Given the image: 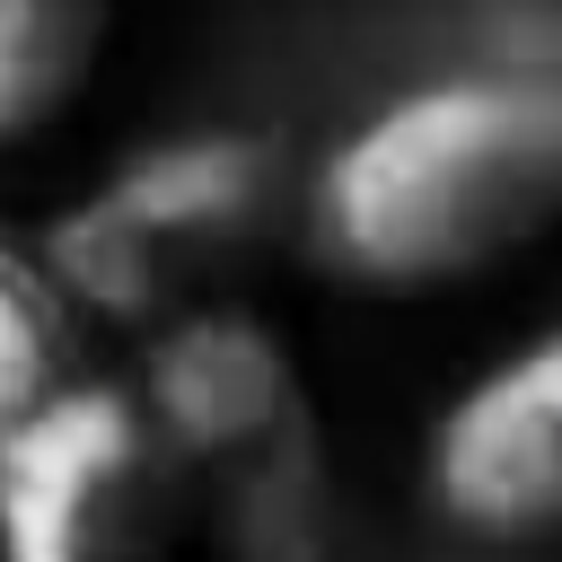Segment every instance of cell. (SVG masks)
I'll use <instances>...</instances> for the list:
<instances>
[{"label":"cell","instance_id":"cell-1","mask_svg":"<svg viewBox=\"0 0 562 562\" xmlns=\"http://www.w3.org/2000/svg\"><path fill=\"white\" fill-rule=\"evenodd\" d=\"M299 228L351 290H448L527 255L562 228V53L386 97L299 176Z\"/></svg>","mask_w":562,"mask_h":562},{"label":"cell","instance_id":"cell-2","mask_svg":"<svg viewBox=\"0 0 562 562\" xmlns=\"http://www.w3.org/2000/svg\"><path fill=\"white\" fill-rule=\"evenodd\" d=\"M132 395L149 404L184 483V518L220 562H334L325 404L255 307L220 299L158 325Z\"/></svg>","mask_w":562,"mask_h":562},{"label":"cell","instance_id":"cell-3","mask_svg":"<svg viewBox=\"0 0 562 562\" xmlns=\"http://www.w3.org/2000/svg\"><path fill=\"white\" fill-rule=\"evenodd\" d=\"M281 211H290L281 140L167 132V140L114 158L97 184H79L44 220L35 263L61 290V307L158 334L193 307H220V281L272 237Z\"/></svg>","mask_w":562,"mask_h":562},{"label":"cell","instance_id":"cell-4","mask_svg":"<svg viewBox=\"0 0 562 562\" xmlns=\"http://www.w3.org/2000/svg\"><path fill=\"white\" fill-rule=\"evenodd\" d=\"M184 483L123 378H70L0 448V562H176Z\"/></svg>","mask_w":562,"mask_h":562},{"label":"cell","instance_id":"cell-5","mask_svg":"<svg viewBox=\"0 0 562 562\" xmlns=\"http://www.w3.org/2000/svg\"><path fill=\"white\" fill-rule=\"evenodd\" d=\"M422 483L465 536H562V325L509 342L474 386L448 395L422 448Z\"/></svg>","mask_w":562,"mask_h":562},{"label":"cell","instance_id":"cell-6","mask_svg":"<svg viewBox=\"0 0 562 562\" xmlns=\"http://www.w3.org/2000/svg\"><path fill=\"white\" fill-rule=\"evenodd\" d=\"M105 53V18L70 0H0V149L44 132Z\"/></svg>","mask_w":562,"mask_h":562},{"label":"cell","instance_id":"cell-7","mask_svg":"<svg viewBox=\"0 0 562 562\" xmlns=\"http://www.w3.org/2000/svg\"><path fill=\"white\" fill-rule=\"evenodd\" d=\"M70 386V307L35 255L0 237V448Z\"/></svg>","mask_w":562,"mask_h":562}]
</instances>
